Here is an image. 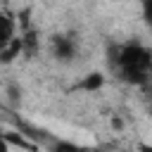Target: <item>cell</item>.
Instances as JSON below:
<instances>
[{
	"instance_id": "cell-1",
	"label": "cell",
	"mask_w": 152,
	"mask_h": 152,
	"mask_svg": "<svg viewBox=\"0 0 152 152\" xmlns=\"http://www.w3.org/2000/svg\"><path fill=\"white\" fill-rule=\"evenodd\" d=\"M150 64H152V52L140 48V45H126L124 50L116 52V66L124 81L128 83H145L150 78Z\"/></svg>"
},
{
	"instance_id": "cell-2",
	"label": "cell",
	"mask_w": 152,
	"mask_h": 152,
	"mask_svg": "<svg viewBox=\"0 0 152 152\" xmlns=\"http://www.w3.org/2000/svg\"><path fill=\"white\" fill-rule=\"evenodd\" d=\"M52 50H55V57L59 62H71L74 55H76V45L66 36H55L52 38Z\"/></svg>"
},
{
	"instance_id": "cell-3",
	"label": "cell",
	"mask_w": 152,
	"mask_h": 152,
	"mask_svg": "<svg viewBox=\"0 0 152 152\" xmlns=\"http://www.w3.org/2000/svg\"><path fill=\"white\" fill-rule=\"evenodd\" d=\"M12 40H14V21L10 14L0 12V50L7 48Z\"/></svg>"
},
{
	"instance_id": "cell-4",
	"label": "cell",
	"mask_w": 152,
	"mask_h": 152,
	"mask_svg": "<svg viewBox=\"0 0 152 152\" xmlns=\"http://www.w3.org/2000/svg\"><path fill=\"white\" fill-rule=\"evenodd\" d=\"M102 86H104V76H102V74H97V71L86 74V76H83V81L78 83V88H81V90H86V93H95V90H100Z\"/></svg>"
},
{
	"instance_id": "cell-5",
	"label": "cell",
	"mask_w": 152,
	"mask_h": 152,
	"mask_svg": "<svg viewBox=\"0 0 152 152\" xmlns=\"http://www.w3.org/2000/svg\"><path fill=\"white\" fill-rule=\"evenodd\" d=\"M2 135H5V140H7V145H10V147H12V145H14V147H24V150H31V147H33V145H31V142H26L21 135H14L12 131H7V133H2Z\"/></svg>"
},
{
	"instance_id": "cell-6",
	"label": "cell",
	"mask_w": 152,
	"mask_h": 152,
	"mask_svg": "<svg viewBox=\"0 0 152 152\" xmlns=\"http://www.w3.org/2000/svg\"><path fill=\"white\" fill-rule=\"evenodd\" d=\"M142 19L152 28V0H142Z\"/></svg>"
},
{
	"instance_id": "cell-7",
	"label": "cell",
	"mask_w": 152,
	"mask_h": 152,
	"mask_svg": "<svg viewBox=\"0 0 152 152\" xmlns=\"http://www.w3.org/2000/svg\"><path fill=\"white\" fill-rule=\"evenodd\" d=\"M7 95H10V100H12V104H17V102L21 100V90H19L17 86H10V88H7Z\"/></svg>"
},
{
	"instance_id": "cell-8",
	"label": "cell",
	"mask_w": 152,
	"mask_h": 152,
	"mask_svg": "<svg viewBox=\"0 0 152 152\" xmlns=\"http://www.w3.org/2000/svg\"><path fill=\"white\" fill-rule=\"evenodd\" d=\"M112 128H114V131H121V128H124V121H121L119 116H114V119H112Z\"/></svg>"
},
{
	"instance_id": "cell-9",
	"label": "cell",
	"mask_w": 152,
	"mask_h": 152,
	"mask_svg": "<svg viewBox=\"0 0 152 152\" xmlns=\"http://www.w3.org/2000/svg\"><path fill=\"white\" fill-rule=\"evenodd\" d=\"M7 147H10V145H7V140H5V135L0 133V152H2V150H7Z\"/></svg>"
}]
</instances>
